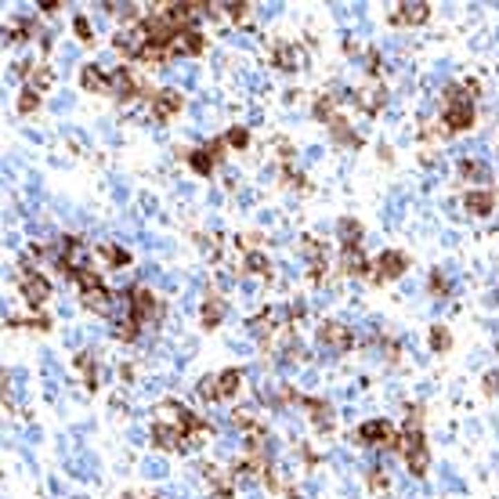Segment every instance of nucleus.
<instances>
[{"instance_id":"obj_1","label":"nucleus","mask_w":499,"mask_h":499,"mask_svg":"<svg viewBox=\"0 0 499 499\" xmlns=\"http://www.w3.org/2000/svg\"><path fill=\"white\" fill-rule=\"evenodd\" d=\"M401 448H406V460H409V471L412 474H427V445H424V434H420V409L409 412V427H406V438H401Z\"/></svg>"},{"instance_id":"obj_2","label":"nucleus","mask_w":499,"mask_h":499,"mask_svg":"<svg viewBox=\"0 0 499 499\" xmlns=\"http://www.w3.org/2000/svg\"><path fill=\"white\" fill-rule=\"evenodd\" d=\"M131 315L138 326H156L163 318V300H159L152 289H134L131 293Z\"/></svg>"},{"instance_id":"obj_3","label":"nucleus","mask_w":499,"mask_h":499,"mask_svg":"<svg viewBox=\"0 0 499 499\" xmlns=\"http://www.w3.org/2000/svg\"><path fill=\"white\" fill-rule=\"evenodd\" d=\"M442 120L448 123V131H466V127L474 123V109H471V102L463 98V91H460V87H453V91H448Z\"/></svg>"},{"instance_id":"obj_4","label":"nucleus","mask_w":499,"mask_h":499,"mask_svg":"<svg viewBox=\"0 0 499 499\" xmlns=\"http://www.w3.org/2000/svg\"><path fill=\"white\" fill-rule=\"evenodd\" d=\"M76 282H80V297H84V304L87 308H94V311H109L112 308V300H109V293H105V286L94 279V271H76L73 275Z\"/></svg>"},{"instance_id":"obj_5","label":"nucleus","mask_w":499,"mask_h":499,"mask_svg":"<svg viewBox=\"0 0 499 499\" xmlns=\"http://www.w3.org/2000/svg\"><path fill=\"white\" fill-rule=\"evenodd\" d=\"M318 344L322 347H329L336 351V355H344V351L355 344V336H351L347 326H341V322H322V329H318Z\"/></svg>"},{"instance_id":"obj_6","label":"nucleus","mask_w":499,"mask_h":499,"mask_svg":"<svg viewBox=\"0 0 499 499\" xmlns=\"http://www.w3.org/2000/svg\"><path fill=\"white\" fill-rule=\"evenodd\" d=\"M359 442L362 445H383V448H391L398 438H394V427L388 420H365L359 427Z\"/></svg>"},{"instance_id":"obj_7","label":"nucleus","mask_w":499,"mask_h":499,"mask_svg":"<svg viewBox=\"0 0 499 499\" xmlns=\"http://www.w3.org/2000/svg\"><path fill=\"white\" fill-rule=\"evenodd\" d=\"M406 268H409L406 253L388 250V253H380V257H376V271H373V279H376V282H383V279H398Z\"/></svg>"},{"instance_id":"obj_8","label":"nucleus","mask_w":499,"mask_h":499,"mask_svg":"<svg viewBox=\"0 0 499 499\" xmlns=\"http://www.w3.org/2000/svg\"><path fill=\"white\" fill-rule=\"evenodd\" d=\"M22 297L33 304V308H40V304L51 297V282H47L44 275H37V271H26L22 275Z\"/></svg>"},{"instance_id":"obj_9","label":"nucleus","mask_w":499,"mask_h":499,"mask_svg":"<svg viewBox=\"0 0 499 499\" xmlns=\"http://www.w3.org/2000/svg\"><path fill=\"white\" fill-rule=\"evenodd\" d=\"M152 442H156L159 448H181V445L188 442V434H185L178 424H163V420H156V427H152Z\"/></svg>"},{"instance_id":"obj_10","label":"nucleus","mask_w":499,"mask_h":499,"mask_svg":"<svg viewBox=\"0 0 499 499\" xmlns=\"http://www.w3.org/2000/svg\"><path fill=\"white\" fill-rule=\"evenodd\" d=\"M178 109H181V94H178V91H159V94H152V116H156V120H170Z\"/></svg>"},{"instance_id":"obj_11","label":"nucleus","mask_w":499,"mask_h":499,"mask_svg":"<svg viewBox=\"0 0 499 499\" xmlns=\"http://www.w3.org/2000/svg\"><path fill=\"white\" fill-rule=\"evenodd\" d=\"M239 383H243V373L239 369H224V373L214 376V401L217 398H232L239 391Z\"/></svg>"},{"instance_id":"obj_12","label":"nucleus","mask_w":499,"mask_h":499,"mask_svg":"<svg viewBox=\"0 0 499 499\" xmlns=\"http://www.w3.org/2000/svg\"><path fill=\"white\" fill-rule=\"evenodd\" d=\"M271 62H275L279 69H289V73H293V69H300V66H304V51H300L297 44H282V47H275V55H271Z\"/></svg>"},{"instance_id":"obj_13","label":"nucleus","mask_w":499,"mask_h":499,"mask_svg":"<svg viewBox=\"0 0 499 499\" xmlns=\"http://www.w3.org/2000/svg\"><path fill=\"white\" fill-rule=\"evenodd\" d=\"M170 51H174V55H199V51H203V37L196 33V29H181V33L174 37Z\"/></svg>"},{"instance_id":"obj_14","label":"nucleus","mask_w":499,"mask_h":499,"mask_svg":"<svg viewBox=\"0 0 499 499\" xmlns=\"http://www.w3.org/2000/svg\"><path fill=\"white\" fill-rule=\"evenodd\" d=\"M430 15V4H398V11L391 15V22H406V26H420Z\"/></svg>"},{"instance_id":"obj_15","label":"nucleus","mask_w":499,"mask_h":499,"mask_svg":"<svg viewBox=\"0 0 499 499\" xmlns=\"http://www.w3.org/2000/svg\"><path fill=\"white\" fill-rule=\"evenodd\" d=\"M217 149H221V141L206 145V149H196V152L188 156V163L196 167V174H210V170H214V163H217Z\"/></svg>"},{"instance_id":"obj_16","label":"nucleus","mask_w":499,"mask_h":499,"mask_svg":"<svg viewBox=\"0 0 499 499\" xmlns=\"http://www.w3.org/2000/svg\"><path fill=\"white\" fill-rule=\"evenodd\" d=\"M134 91H138V84H134L131 73L116 69V73L109 76V94H116V98H134Z\"/></svg>"},{"instance_id":"obj_17","label":"nucleus","mask_w":499,"mask_h":499,"mask_svg":"<svg viewBox=\"0 0 499 499\" xmlns=\"http://www.w3.org/2000/svg\"><path fill=\"white\" fill-rule=\"evenodd\" d=\"M221 318H224V300L210 293V297L203 300V322H206V326H221Z\"/></svg>"},{"instance_id":"obj_18","label":"nucleus","mask_w":499,"mask_h":499,"mask_svg":"<svg viewBox=\"0 0 499 499\" xmlns=\"http://www.w3.org/2000/svg\"><path fill=\"white\" fill-rule=\"evenodd\" d=\"M466 206H471L474 214H489L496 206V192H471V196H466Z\"/></svg>"},{"instance_id":"obj_19","label":"nucleus","mask_w":499,"mask_h":499,"mask_svg":"<svg viewBox=\"0 0 499 499\" xmlns=\"http://www.w3.org/2000/svg\"><path fill=\"white\" fill-rule=\"evenodd\" d=\"M341 239H344V246H359L362 243V224L351 221V217H341Z\"/></svg>"},{"instance_id":"obj_20","label":"nucleus","mask_w":499,"mask_h":499,"mask_svg":"<svg viewBox=\"0 0 499 499\" xmlns=\"http://www.w3.org/2000/svg\"><path fill=\"white\" fill-rule=\"evenodd\" d=\"M344 271H347V275H362V271H365V261H362L359 246H344Z\"/></svg>"},{"instance_id":"obj_21","label":"nucleus","mask_w":499,"mask_h":499,"mask_svg":"<svg viewBox=\"0 0 499 499\" xmlns=\"http://www.w3.org/2000/svg\"><path fill=\"white\" fill-rule=\"evenodd\" d=\"M300 406H308V409H311V416H315V424H318V427H329V420H333L329 406H322V401H315V398H300Z\"/></svg>"},{"instance_id":"obj_22","label":"nucleus","mask_w":499,"mask_h":499,"mask_svg":"<svg viewBox=\"0 0 499 499\" xmlns=\"http://www.w3.org/2000/svg\"><path fill=\"white\" fill-rule=\"evenodd\" d=\"M102 257H105L112 268H123L127 261H131V253H127L123 246H116V243H105V246H102Z\"/></svg>"},{"instance_id":"obj_23","label":"nucleus","mask_w":499,"mask_h":499,"mask_svg":"<svg viewBox=\"0 0 499 499\" xmlns=\"http://www.w3.org/2000/svg\"><path fill=\"white\" fill-rule=\"evenodd\" d=\"M84 87H87V91H109V80L94 69V66H87V69H84Z\"/></svg>"},{"instance_id":"obj_24","label":"nucleus","mask_w":499,"mask_h":499,"mask_svg":"<svg viewBox=\"0 0 499 499\" xmlns=\"http://www.w3.org/2000/svg\"><path fill=\"white\" fill-rule=\"evenodd\" d=\"M116 336H120V341H127V344L134 341V336H138V322H134V315H127V318L116 322Z\"/></svg>"},{"instance_id":"obj_25","label":"nucleus","mask_w":499,"mask_h":499,"mask_svg":"<svg viewBox=\"0 0 499 499\" xmlns=\"http://www.w3.org/2000/svg\"><path fill=\"white\" fill-rule=\"evenodd\" d=\"M80 369L87 373V388H98V365L91 362V355H80Z\"/></svg>"},{"instance_id":"obj_26","label":"nucleus","mask_w":499,"mask_h":499,"mask_svg":"<svg viewBox=\"0 0 499 499\" xmlns=\"http://www.w3.org/2000/svg\"><path fill=\"white\" fill-rule=\"evenodd\" d=\"M246 268L257 271V275H268V257H264V253H250V257H246Z\"/></svg>"},{"instance_id":"obj_27","label":"nucleus","mask_w":499,"mask_h":499,"mask_svg":"<svg viewBox=\"0 0 499 499\" xmlns=\"http://www.w3.org/2000/svg\"><path fill=\"white\" fill-rule=\"evenodd\" d=\"M430 344H434V351H445L448 347V329L445 326H434L430 329Z\"/></svg>"},{"instance_id":"obj_28","label":"nucleus","mask_w":499,"mask_h":499,"mask_svg":"<svg viewBox=\"0 0 499 499\" xmlns=\"http://www.w3.org/2000/svg\"><path fill=\"white\" fill-rule=\"evenodd\" d=\"M430 289H434V293H438V297H445V293H448V279L442 275V271H434V279H430Z\"/></svg>"},{"instance_id":"obj_29","label":"nucleus","mask_w":499,"mask_h":499,"mask_svg":"<svg viewBox=\"0 0 499 499\" xmlns=\"http://www.w3.org/2000/svg\"><path fill=\"white\" fill-rule=\"evenodd\" d=\"M228 145H235V149H243V145H246V131H243V127H232V131H228Z\"/></svg>"},{"instance_id":"obj_30","label":"nucleus","mask_w":499,"mask_h":499,"mask_svg":"<svg viewBox=\"0 0 499 499\" xmlns=\"http://www.w3.org/2000/svg\"><path fill=\"white\" fill-rule=\"evenodd\" d=\"M76 33H80V40H91V26H87V19L80 15L76 19Z\"/></svg>"},{"instance_id":"obj_31","label":"nucleus","mask_w":499,"mask_h":499,"mask_svg":"<svg viewBox=\"0 0 499 499\" xmlns=\"http://www.w3.org/2000/svg\"><path fill=\"white\" fill-rule=\"evenodd\" d=\"M33 105H37V94H33V91H26V98L19 102V109H22V112H33Z\"/></svg>"},{"instance_id":"obj_32","label":"nucleus","mask_w":499,"mask_h":499,"mask_svg":"<svg viewBox=\"0 0 499 499\" xmlns=\"http://www.w3.org/2000/svg\"><path fill=\"white\" fill-rule=\"evenodd\" d=\"M224 8H228V15H232V19H243L250 4H224Z\"/></svg>"},{"instance_id":"obj_33","label":"nucleus","mask_w":499,"mask_h":499,"mask_svg":"<svg viewBox=\"0 0 499 499\" xmlns=\"http://www.w3.org/2000/svg\"><path fill=\"white\" fill-rule=\"evenodd\" d=\"M485 388H489L492 394L499 391V373H489V376H485Z\"/></svg>"}]
</instances>
